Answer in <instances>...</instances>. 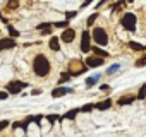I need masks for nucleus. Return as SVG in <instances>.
<instances>
[{"instance_id":"nucleus-1","label":"nucleus","mask_w":146,"mask_h":137,"mask_svg":"<svg viewBox=\"0 0 146 137\" xmlns=\"http://www.w3.org/2000/svg\"><path fill=\"white\" fill-rule=\"evenodd\" d=\"M52 70V63L50 60L43 55V53H38L35 58H33V72L38 76V77H46Z\"/></svg>"},{"instance_id":"nucleus-2","label":"nucleus","mask_w":146,"mask_h":137,"mask_svg":"<svg viewBox=\"0 0 146 137\" xmlns=\"http://www.w3.org/2000/svg\"><path fill=\"white\" fill-rule=\"evenodd\" d=\"M91 38H93V41H95V45L96 46H107L108 45V33L103 29V28H95L93 31H91Z\"/></svg>"},{"instance_id":"nucleus-3","label":"nucleus","mask_w":146,"mask_h":137,"mask_svg":"<svg viewBox=\"0 0 146 137\" xmlns=\"http://www.w3.org/2000/svg\"><path fill=\"white\" fill-rule=\"evenodd\" d=\"M136 24H137V17L134 12H125L122 17H120V26L125 29V31H136Z\"/></svg>"},{"instance_id":"nucleus-4","label":"nucleus","mask_w":146,"mask_h":137,"mask_svg":"<svg viewBox=\"0 0 146 137\" xmlns=\"http://www.w3.org/2000/svg\"><path fill=\"white\" fill-rule=\"evenodd\" d=\"M91 41H93V38H91L90 29H84V31L81 33V45H79V48H81V51H83V53H90V51L93 50Z\"/></svg>"},{"instance_id":"nucleus-5","label":"nucleus","mask_w":146,"mask_h":137,"mask_svg":"<svg viewBox=\"0 0 146 137\" xmlns=\"http://www.w3.org/2000/svg\"><path fill=\"white\" fill-rule=\"evenodd\" d=\"M28 88V82H23V81H11V82H7V86H5V91L9 93V94H21L23 93V89H26Z\"/></svg>"},{"instance_id":"nucleus-6","label":"nucleus","mask_w":146,"mask_h":137,"mask_svg":"<svg viewBox=\"0 0 146 137\" xmlns=\"http://www.w3.org/2000/svg\"><path fill=\"white\" fill-rule=\"evenodd\" d=\"M105 63V60L103 58H98V57H86V60H84V65L88 67V68H96V67H102Z\"/></svg>"},{"instance_id":"nucleus-7","label":"nucleus","mask_w":146,"mask_h":137,"mask_svg":"<svg viewBox=\"0 0 146 137\" xmlns=\"http://www.w3.org/2000/svg\"><path fill=\"white\" fill-rule=\"evenodd\" d=\"M72 93V88H67V86H57L55 89H52V98H62V96H65V94H70Z\"/></svg>"},{"instance_id":"nucleus-8","label":"nucleus","mask_w":146,"mask_h":137,"mask_svg":"<svg viewBox=\"0 0 146 137\" xmlns=\"http://www.w3.org/2000/svg\"><path fill=\"white\" fill-rule=\"evenodd\" d=\"M58 38H60V41H64V43H72V41L76 40V29L69 28V29L62 31V34H60Z\"/></svg>"},{"instance_id":"nucleus-9","label":"nucleus","mask_w":146,"mask_h":137,"mask_svg":"<svg viewBox=\"0 0 146 137\" xmlns=\"http://www.w3.org/2000/svg\"><path fill=\"white\" fill-rule=\"evenodd\" d=\"M79 113H81V108H72V110L65 111L64 115H60L58 122H64V120H76V117H78Z\"/></svg>"},{"instance_id":"nucleus-10","label":"nucleus","mask_w":146,"mask_h":137,"mask_svg":"<svg viewBox=\"0 0 146 137\" xmlns=\"http://www.w3.org/2000/svg\"><path fill=\"white\" fill-rule=\"evenodd\" d=\"M16 40H12V38H2L0 40V51H5V50H12V48H16Z\"/></svg>"},{"instance_id":"nucleus-11","label":"nucleus","mask_w":146,"mask_h":137,"mask_svg":"<svg viewBox=\"0 0 146 137\" xmlns=\"http://www.w3.org/2000/svg\"><path fill=\"white\" fill-rule=\"evenodd\" d=\"M112 105H113V101H112L110 98H105L103 101H100V103H95V110L107 111V110H110V108H112Z\"/></svg>"},{"instance_id":"nucleus-12","label":"nucleus","mask_w":146,"mask_h":137,"mask_svg":"<svg viewBox=\"0 0 146 137\" xmlns=\"http://www.w3.org/2000/svg\"><path fill=\"white\" fill-rule=\"evenodd\" d=\"M48 48L52 51H60V38L58 36H52L48 40Z\"/></svg>"},{"instance_id":"nucleus-13","label":"nucleus","mask_w":146,"mask_h":137,"mask_svg":"<svg viewBox=\"0 0 146 137\" xmlns=\"http://www.w3.org/2000/svg\"><path fill=\"white\" fill-rule=\"evenodd\" d=\"M100 79H102V74H95V76L86 77L84 84H86V88H95V86L98 84V81H100Z\"/></svg>"},{"instance_id":"nucleus-14","label":"nucleus","mask_w":146,"mask_h":137,"mask_svg":"<svg viewBox=\"0 0 146 137\" xmlns=\"http://www.w3.org/2000/svg\"><path fill=\"white\" fill-rule=\"evenodd\" d=\"M91 51L95 53V57H98V58H103V60H105V58H108V55H110L107 50H103V48H100V46H96V45L93 46V50H91Z\"/></svg>"},{"instance_id":"nucleus-15","label":"nucleus","mask_w":146,"mask_h":137,"mask_svg":"<svg viewBox=\"0 0 146 137\" xmlns=\"http://www.w3.org/2000/svg\"><path fill=\"white\" fill-rule=\"evenodd\" d=\"M136 101V96H122L117 99V105L119 106H127V105H132Z\"/></svg>"},{"instance_id":"nucleus-16","label":"nucleus","mask_w":146,"mask_h":137,"mask_svg":"<svg viewBox=\"0 0 146 137\" xmlns=\"http://www.w3.org/2000/svg\"><path fill=\"white\" fill-rule=\"evenodd\" d=\"M127 45H129V48L134 50V51H139V53H141V51H146V46L141 45V43H137V41H132V40H131Z\"/></svg>"},{"instance_id":"nucleus-17","label":"nucleus","mask_w":146,"mask_h":137,"mask_svg":"<svg viewBox=\"0 0 146 137\" xmlns=\"http://www.w3.org/2000/svg\"><path fill=\"white\" fill-rule=\"evenodd\" d=\"M120 70V63H112L107 70H105V76H113L115 72H119Z\"/></svg>"},{"instance_id":"nucleus-18","label":"nucleus","mask_w":146,"mask_h":137,"mask_svg":"<svg viewBox=\"0 0 146 137\" xmlns=\"http://www.w3.org/2000/svg\"><path fill=\"white\" fill-rule=\"evenodd\" d=\"M43 118H45L43 115H29V117H26L24 120H26L28 123H40Z\"/></svg>"},{"instance_id":"nucleus-19","label":"nucleus","mask_w":146,"mask_h":137,"mask_svg":"<svg viewBox=\"0 0 146 137\" xmlns=\"http://www.w3.org/2000/svg\"><path fill=\"white\" fill-rule=\"evenodd\" d=\"M7 31H9V38H12V40H16V38L21 36V33H19L14 26H11V24H7Z\"/></svg>"},{"instance_id":"nucleus-20","label":"nucleus","mask_w":146,"mask_h":137,"mask_svg":"<svg viewBox=\"0 0 146 137\" xmlns=\"http://www.w3.org/2000/svg\"><path fill=\"white\" fill-rule=\"evenodd\" d=\"M69 26H70L69 21H57V22H53V28H58V29H62V31L69 29Z\"/></svg>"},{"instance_id":"nucleus-21","label":"nucleus","mask_w":146,"mask_h":137,"mask_svg":"<svg viewBox=\"0 0 146 137\" xmlns=\"http://www.w3.org/2000/svg\"><path fill=\"white\" fill-rule=\"evenodd\" d=\"M70 81V76H69V72H62L60 74V77H58V86H64L65 82H69Z\"/></svg>"},{"instance_id":"nucleus-22","label":"nucleus","mask_w":146,"mask_h":137,"mask_svg":"<svg viewBox=\"0 0 146 137\" xmlns=\"http://www.w3.org/2000/svg\"><path fill=\"white\" fill-rule=\"evenodd\" d=\"M52 26H53L52 22H41V24H38V26H36V29L43 33V31H50V29H52Z\"/></svg>"},{"instance_id":"nucleus-23","label":"nucleus","mask_w":146,"mask_h":137,"mask_svg":"<svg viewBox=\"0 0 146 137\" xmlns=\"http://www.w3.org/2000/svg\"><path fill=\"white\" fill-rule=\"evenodd\" d=\"M98 17H100V12H93V14L86 19V24H88V26H93V24H95V21H96Z\"/></svg>"},{"instance_id":"nucleus-24","label":"nucleus","mask_w":146,"mask_h":137,"mask_svg":"<svg viewBox=\"0 0 146 137\" xmlns=\"http://www.w3.org/2000/svg\"><path fill=\"white\" fill-rule=\"evenodd\" d=\"M95 110V103H86L84 106H81V113H90Z\"/></svg>"},{"instance_id":"nucleus-25","label":"nucleus","mask_w":146,"mask_h":137,"mask_svg":"<svg viewBox=\"0 0 146 137\" xmlns=\"http://www.w3.org/2000/svg\"><path fill=\"white\" fill-rule=\"evenodd\" d=\"M146 65V55H143L141 58H137L136 62H134V67H137V68H141V67H144Z\"/></svg>"},{"instance_id":"nucleus-26","label":"nucleus","mask_w":146,"mask_h":137,"mask_svg":"<svg viewBox=\"0 0 146 137\" xmlns=\"http://www.w3.org/2000/svg\"><path fill=\"white\" fill-rule=\"evenodd\" d=\"M58 118H60V115H57V113H50V115H46V117H45V120H46V122H50V123L57 122Z\"/></svg>"},{"instance_id":"nucleus-27","label":"nucleus","mask_w":146,"mask_h":137,"mask_svg":"<svg viewBox=\"0 0 146 137\" xmlns=\"http://www.w3.org/2000/svg\"><path fill=\"white\" fill-rule=\"evenodd\" d=\"M76 16H78V11H67V12H65V21L74 19Z\"/></svg>"},{"instance_id":"nucleus-28","label":"nucleus","mask_w":146,"mask_h":137,"mask_svg":"<svg viewBox=\"0 0 146 137\" xmlns=\"http://www.w3.org/2000/svg\"><path fill=\"white\" fill-rule=\"evenodd\" d=\"M7 127H11V120H0V132L5 130Z\"/></svg>"},{"instance_id":"nucleus-29","label":"nucleus","mask_w":146,"mask_h":137,"mask_svg":"<svg viewBox=\"0 0 146 137\" xmlns=\"http://www.w3.org/2000/svg\"><path fill=\"white\" fill-rule=\"evenodd\" d=\"M9 96H11V94H9L7 91H0V101H5Z\"/></svg>"},{"instance_id":"nucleus-30","label":"nucleus","mask_w":146,"mask_h":137,"mask_svg":"<svg viewBox=\"0 0 146 137\" xmlns=\"http://www.w3.org/2000/svg\"><path fill=\"white\" fill-rule=\"evenodd\" d=\"M7 7L9 9H17L19 7V2H7Z\"/></svg>"},{"instance_id":"nucleus-31","label":"nucleus","mask_w":146,"mask_h":137,"mask_svg":"<svg viewBox=\"0 0 146 137\" xmlns=\"http://www.w3.org/2000/svg\"><path fill=\"white\" fill-rule=\"evenodd\" d=\"M31 94H33V96H40V94H41V89H38V88H36V89H33V91H31Z\"/></svg>"},{"instance_id":"nucleus-32","label":"nucleus","mask_w":146,"mask_h":137,"mask_svg":"<svg viewBox=\"0 0 146 137\" xmlns=\"http://www.w3.org/2000/svg\"><path fill=\"white\" fill-rule=\"evenodd\" d=\"M91 4H93V2H91V0H86V2H83V4H81V7L84 9V7H88V5H91Z\"/></svg>"},{"instance_id":"nucleus-33","label":"nucleus","mask_w":146,"mask_h":137,"mask_svg":"<svg viewBox=\"0 0 146 137\" xmlns=\"http://www.w3.org/2000/svg\"><path fill=\"white\" fill-rule=\"evenodd\" d=\"M100 89H102V91H108V89H110V86H108V84H102V86H100Z\"/></svg>"}]
</instances>
